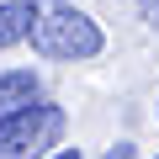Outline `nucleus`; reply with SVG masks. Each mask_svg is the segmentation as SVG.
<instances>
[{
    "mask_svg": "<svg viewBox=\"0 0 159 159\" xmlns=\"http://www.w3.org/2000/svg\"><path fill=\"white\" fill-rule=\"evenodd\" d=\"M32 48L48 58H96L101 27L69 0H32Z\"/></svg>",
    "mask_w": 159,
    "mask_h": 159,
    "instance_id": "f257e3e1",
    "label": "nucleus"
},
{
    "mask_svg": "<svg viewBox=\"0 0 159 159\" xmlns=\"http://www.w3.org/2000/svg\"><path fill=\"white\" fill-rule=\"evenodd\" d=\"M58 133H64V106L37 101V106H27L21 117L0 122V159H37L43 148L58 143Z\"/></svg>",
    "mask_w": 159,
    "mask_h": 159,
    "instance_id": "f03ea898",
    "label": "nucleus"
},
{
    "mask_svg": "<svg viewBox=\"0 0 159 159\" xmlns=\"http://www.w3.org/2000/svg\"><path fill=\"white\" fill-rule=\"evenodd\" d=\"M27 106H37V74L32 69H6L0 74V122L21 117Z\"/></svg>",
    "mask_w": 159,
    "mask_h": 159,
    "instance_id": "7ed1b4c3",
    "label": "nucleus"
},
{
    "mask_svg": "<svg viewBox=\"0 0 159 159\" xmlns=\"http://www.w3.org/2000/svg\"><path fill=\"white\" fill-rule=\"evenodd\" d=\"M32 37V0H11V6H0V48H11Z\"/></svg>",
    "mask_w": 159,
    "mask_h": 159,
    "instance_id": "20e7f679",
    "label": "nucleus"
},
{
    "mask_svg": "<svg viewBox=\"0 0 159 159\" xmlns=\"http://www.w3.org/2000/svg\"><path fill=\"white\" fill-rule=\"evenodd\" d=\"M106 159H133V143H117V148H111Z\"/></svg>",
    "mask_w": 159,
    "mask_h": 159,
    "instance_id": "39448f33",
    "label": "nucleus"
},
{
    "mask_svg": "<svg viewBox=\"0 0 159 159\" xmlns=\"http://www.w3.org/2000/svg\"><path fill=\"white\" fill-rule=\"evenodd\" d=\"M148 16H154V21H159V0H148Z\"/></svg>",
    "mask_w": 159,
    "mask_h": 159,
    "instance_id": "423d86ee",
    "label": "nucleus"
},
{
    "mask_svg": "<svg viewBox=\"0 0 159 159\" xmlns=\"http://www.w3.org/2000/svg\"><path fill=\"white\" fill-rule=\"evenodd\" d=\"M53 159H80V154H74V148H64V154H53Z\"/></svg>",
    "mask_w": 159,
    "mask_h": 159,
    "instance_id": "0eeeda50",
    "label": "nucleus"
}]
</instances>
